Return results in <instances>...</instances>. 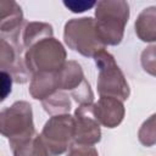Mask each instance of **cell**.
I'll return each instance as SVG.
<instances>
[{
	"label": "cell",
	"mask_w": 156,
	"mask_h": 156,
	"mask_svg": "<svg viewBox=\"0 0 156 156\" xmlns=\"http://www.w3.org/2000/svg\"><path fill=\"white\" fill-rule=\"evenodd\" d=\"M140 63L146 73L156 77V45H150L143 50L140 55Z\"/></svg>",
	"instance_id": "17"
},
{
	"label": "cell",
	"mask_w": 156,
	"mask_h": 156,
	"mask_svg": "<svg viewBox=\"0 0 156 156\" xmlns=\"http://www.w3.org/2000/svg\"><path fill=\"white\" fill-rule=\"evenodd\" d=\"M57 72H40L32 76L29 94L33 99L43 101L55 91L60 90Z\"/></svg>",
	"instance_id": "11"
},
{
	"label": "cell",
	"mask_w": 156,
	"mask_h": 156,
	"mask_svg": "<svg viewBox=\"0 0 156 156\" xmlns=\"http://www.w3.org/2000/svg\"><path fill=\"white\" fill-rule=\"evenodd\" d=\"M93 58L99 69L96 82L99 95L111 96L121 101H126L129 98L130 89L122 69L116 63L115 57L104 49L100 50Z\"/></svg>",
	"instance_id": "3"
},
{
	"label": "cell",
	"mask_w": 156,
	"mask_h": 156,
	"mask_svg": "<svg viewBox=\"0 0 156 156\" xmlns=\"http://www.w3.org/2000/svg\"><path fill=\"white\" fill-rule=\"evenodd\" d=\"M23 23L21 6L12 0L0 1V34L2 39L18 44V37Z\"/></svg>",
	"instance_id": "9"
},
{
	"label": "cell",
	"mask_w": 156,
	"mask_h": 156,
	"mask_svg": "<svg viewBox=\"0 0 156 156\" xmlns=\"http://www.w3.org/2000/svg\"><path fill=\"white\" fill-rule=\"evenodd\" d=\"M57 74H58L60 90H63V91L68 90L72 93L85 80L80 65L74 60L67 61L65 66L57 72Z\"/></svg>",
	"instance_id": "13"
},
{
	"label": "cell",
	"mask_w": 156,
	"mask_h": 156,
	"mask_svg": "<svg viewBox=\"0 0 156 156\" xmlns=\"http://www.w3.org/2000/svg\"><path fill=\"white\" fill-rule=\"evenodd\" d=\"M12 82H13L12 77L7 72L1 71V100H5L6 96L11 93Z\"/></svg>",
	"instance_id": "21"
},
{
	"label": "cell",
	"mask_w": 156,
	"mask_h": 156,
	"mask_svg": "<svg viewBox=\"0 0 156 156\" xmlns=\"http://www.w3.org/2000/svg\"><path fill=\"white\" fill-rule=\"evenodd\" d=\"M54 29L52 26L45 22H29L23 30V48L29 49L40 40L46 38H52Z\"/></svg>",
	"instance_id": "14"
},
{
	"label": "cell",
	"mask_w": 156,
	"mask_h": 156,
	"mask_svg": "<svg viewBox=\"0 0 156 156\" xmlns=\"http://www.w3.org/2000/svg\"><path fill=\"white\" fill-rule=\"evenodd\" d=\"M74 144L93 146L101 140L100 123L94 115V104L79 105L74 111Z\"/></svg>",
	"instance_id": "7"
},
{
	"label": "cell",
	"mask_w": 156,
	"mask_h": 156,
	"mask_svg": "<svg viewBox=\"0 0 156 156\" xmlns=\"http://www.w3.org/2000/svg\"><path fill=\"white\" fill-rule=\"evenodd\" d=\"M138 139L140 144L146 147L156 145V113L143 122L138 130Z\"/></svg>",
	"instance_id": "16"
},
{
	"label": "cell",
	"mask_w": 156,
	"mask_h": 156,
	"mask_svg": "<svg viewBox=\"0 0 156 156\" xmlns=\"http://www.w3.org/2000/svg\"><path fill=\"white\" fill-rule=\"evenodd\" d=\"M63 40L69 49L85 57H94L100 50L106 48L96 34L95 20L93 17L67 21L63 28Z\"/></svg>",
	"instance_id": "4"
},
{
	"label": "cell",
	"mask_w": 156,
	"mask_h": 156,
	"mask_svg": "<svg viewBox=\"0 0 156 156\" xmlns=\"http://www.w3.org/2000/svg\"><path fill=\"white\" fill-rule=\"evenodd\" d=\"M129 18V5L123 0H101L95 6V28L100 41L107 46L118 45Z\"/></svg>",
	"instance_id": "1"
},
{
	"label": "cell",
	"mask_w": 156,
	"mask_h": 156,
	"mask_svg": "<svg viewBox=\"0 0 156 156\" xmlns=\"http://www.w3.org/2000/svg\"><path fill=\"white\" fill-rule=\"evenodd\" d=\"M23 57L32 76L40 72H57L67 62L63 45L54 37L40 40L26 50Z\"/></svg>",
	"instance_id": "5"
},
{
	"label": "cell",
	"mask_w": 156,
	"mask_h": 156,
	"mask_svg": "<svg viewBox=\"0 0 156 156\" xmlns=\"http://www.w3.org/2000/svg\"><path fill=\"white\" fill-rule=\"evenodd\" d=\"M41 105L46 113L50 116L66 115L71 111V100L69 96L63 90H57L45 100L41 101Z\"/></svg>",
	"instance_id": "15"
},
{
	"label": "cell",
	"mask_w": 156,
	"mask_h": 156,
	"mask_svg": "<svg viewBox=\"0 0 156 156\" xmlns=\"http://www.w3.org/2000/svg\"><path fill=\"white\" fill-rule=\"evenodd\" d=\"M0 68L20 84L28 82L32 74L24 63V57H22V46L2 38L0 39Z\"/></svg>",
	"instance_id": "8"
},
{
	"label": "cell",
	"mask_w": 156,
	"mask_h": 156,
	"mask_svg": "<svg viewBox=\"0 0 156 156\" xmlns=\"http://www.w3.org/2000/svg\"><path fill=\"white\" fill-rule=\"evenodd\" d=\"M48 156L65 154L74 144V118L69 113L51 116L39 134Z\"/></svg>",
	"instance_id": "6"
},
{
	"label": "cell",
	"mask_w": 156,
	"mask_h": 156,
	"mask_svg": "<svg viewBox=\"0 0 156 156\" xmlns=\"http://www.w3.org/2000/svg\"><path fill=\"white\" fill-rule=\"evenodd\" d=\"M63 5L73 13H80L96 6V1H63Z\"/></svg>",
	"instance_id": "19"
},
{
	"label": "cell",
	"mask_w": 156,
	"mask_h": 156,
	"mask_svg": "<svg viewBox=\"0 0 156 156\" xmlns=\"http://www.w3.org/2000/svg\"><path fill=\"white\" fill-rule=\"evenodd\" d=\"M72 98L74 99L76 102L79 105H87V104H93L94 101V93L90 88V84L85 79L74 91L71 93Z\"/></svg>",
	"instance_id": "18"
},
{
	"label": "cell",
	"mask_w": 156,
	"mask_h": 156,
	"mask_svg": "<svg viewBox=\"0 0 156 156\" xmlns=\"http://www.w3.org/2000/svg\"><path fill=\"white\" fill-rule=\"evenodd\" d=\"M1 134L9 139L11 149L37 136L32 106L27 101H16L0 113Z\"/></svg>",
	"instance_id": "2"
},
{
	"label": "cell",
	"mask_w": 156,
	"mask_h": 156,
	"mask_svg": "<svg viewBox=\"0 0 156 156\" xmlns=\"http://www.w3.org/2000/svg\"><path fill=\"white\" fill-rule=\"evenodd\" d=\"M136 37L144 43L156 41V6L145 7L134 22Z\"/></svg>",
	"instance_id": "12"
},
{
	"label": "cell",
	"mask_w": 156,
	"mask_h": 156,
	"mask_svg": "<svg viewBox=\"0 0 156 156\" xmlns=\"http://www.w3.org/2000/svg\"><path fill=\"white\" fill-rule=\"evenodd\" d=\"M66 156H99V154L94 146H84V145L73 144Z\"/></svg>",
	"instance_id": "20"
},
{
	"label": "cell",
	"mask_w": 156,
	"mask_h": 156,
	"mask_svg": "<svg viewBox=\"0 0 156 156\" xmlns=\"http://www.w3.org/2000/svg\"><path fill=\"white\" fill-rule=\"evenodd\" d=\"M124 106L123 101L111 98L100 96L98 102L94 104V115L99 123L106 128H116L119 126L124 118Z\"/></svg>",
	"instance_id": "10"
}]
</instances>
